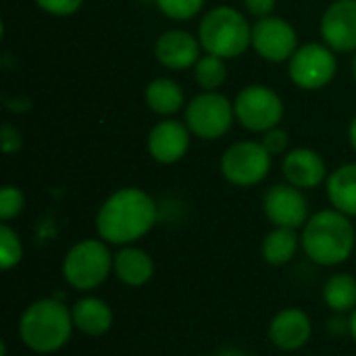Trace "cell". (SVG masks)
<instances>
[{"instance_id":"cell-1","label":"cell","mask_w":356,"mask_h":356,"mask_svg":"<svg viewBox=\"0 0 356 356\" xmlns=\"http://www.w3.org/2000/svg\"><path fill=\"white\" fill-rule=\"evenodd\" d=\"M159 219L154 198L140 188L113 192L96 213V234L106 244L129 246L152 232Z\"/></svg>"},{"instance_id":"cell-2","label":"cell","mask_w":356,"mask_h":356,"mask_svg":"<svg viewBox=\"0 0 356 356\" xmlns=\"http://www.w3.org/2000/svg\"><path fill=\"white\" fill-rule=\"evenodd\" d=\"M300 242L311 263L319 267H340L355 252V225L348 215L336 209H323L309 217Z\"/></svg>"},{"instance_id":"cell-3","label":"cell","mask_w":356,"mask_h":356,"mask_svg":"<svg viewBox=\"0 0 356 356\" xmlns=\"http://www.w3.org/2000/svg\"><path fill=\"white\" fill-rule=\"evenodd\" d=\"M19 340L35 355H54L75 332L71 307L58 298H40L25 307L19 319Z\"/></svg>"},{"instance_id":"cell-4","label":"cell","mask_w":356,"mask_h":356,"mask_svg":"<svg viewBox=\"0 0 356 356\" xmlns=\"http://www.w3.org/2000/svg\"><path fill=\"white\" fill-rule=\"evenodd\" d=\"M115 254L102 238H86L75 242L60 263L65 284L75 292L98 290L113 275Z\"/></svg>"},{"instance_id":"cell-5","label":"cell","mask_w":356,"mask_h":356,"mask_svg":"<svg viewBox=\"0 0 356 356\" xmlns=\"http://www.w3.org/2000/svg\"><path fill=\"white\" fill-rule=\"evenodd\" d=\"M198 33L202 48L221 58H236L252 44V29L246 17L232 6L209 10L200 21Z\"/></svg>"},{"instance_id":"cell-6","label":"cell","mask_w":356,"mask_h":356,"mask_svg":"<svg viewBox=\"0 0 356 356\" xmlns=\"http://www.w3.org/2000/svg\"><path fill=\"white\" fill-rule=\"evenodd\" d=\"M271 171V154L263 142H238L232 144L221 156L223 177L238 186L250 188L261 184Z\"/></svg>"},{"instance_id":"cell-7","label":"cell","mask_w":356,"mask_h":356,"mask_svg":"<svg viewBox=\"0 0 356 356\" xmlns=\"http://www.w3.org/2000/svg\"><path fill=\"white\" fill-rule=\"evenodd\" d=\"M232 102L217 92H204L190 100L186 108L188 129L202 140H217L225 136L234 121Z\"/></svg>"},{"instance_id":"cell-8","label":"cell","mask_w":356,"mask_h":356,"mask_svg":"<svg viewBox=\"0 0 356 356\" xmlns=\"http://www.w3.org/2000/svg\"><path fill=\"white\" fill-rule=\"evenodd\" d=\"M234 111L238 121L246 129L269 131L282 121L284 102L273 90L265 86H248L238 94L234 102Z\"/></svg>"},{"instance_id":"cell-9","label":"cell","mask_w":356,"mask_h":356,"mask_svg":"<svg viewBox=\"0 0 356 356\" xmlns=\"http://www.w3.org/2000/svg\"><path fill=\"white\" fill-rule=\"evenodd\" d=\"M338 71L334 50L325 44H305L290 58V79L302 90L325 88Z\"/></svg>"},{"instance_id":"cell-10","label":"cell","mask_w":356,"mask_h":356,"mask_svg":"<svg viewBox=\"0 0 356 356\" xmlns=\"http://www.w3.org/2000/svg\"><path fill=\"white\" fill-rule=\"evenodd\" d=\"M263 211L275 227L298 229L309 221V200L292 184H275L263 196Z\"/></svg>"},{"instance_id":"cell-11","label":"cell","mask_w":356,"mask_h":356,"mask_svg":"<svg viewBox=\"0 0 356 356\" xmlns=\"http://www.w3.org/2000/svg\"><path fill=\"white\" fill-rule=\"evenodd\" d=\"M252 46L263 58L282 63L298 50V38L288 21L269 15L252 27Z\"/></svg>"},{"instance_id":"cell-12","label":"cell","mask_w":356,"mask_h":356,"mask_svg":"<svg viewBox=\"0 0 356 356\" xmlns=\"http://www.w3.org/2000/svg\"><path fill=\"white\" fill-rule=\"evenodd\" d=\"M269 342L282 353H296L305 348L313 338V321L307 311L298 307H286L273 315L267 327Z\"/></svg>"},{"instance_id":"cell-13","label":"cell","mask_w":356,"mask_h":356,"mask_svg":"<svg viewBox=\"0 0 356 356\" xmlns=\"http://www.w3.org/2000/svg\"><path fill=\"white\" fill-rule=\"evenodd\" d=\"M321 35L336 52L356 50V0H336L321 19Z\"/></svg>"},{"instance_id":"cell-14","label":"cell","mask_w":356,"mask_h":356,"mask_svg":"<svg viewBox=\"0 0 356 356\" xmlns=\"http://www.w3.org/2000/svg\"><path fill=\"white\" fill-rule=\"evenodd\" d=\"M188 146H190V129L175 119H165L156 123L148 136V152L156 163L163 165H173L179 159H184Z\"/></svg>"},{"instance_id":"cell-15","label":"cell","mask_w":356,"mask_h":356,"mask_svg":"<svg viewBox=\"0 0 356 356\" xmlns=\"http://www.w3.org/2000/svg\"><path fill=\"white\" fill-rule=\"evenodd\" d=\"M71 317L75 332L88 336V338H102L113 330L115 323V313L111 305L92 294H83L71 305Z\"/></svg>"},{"instance_id":"cell-16","label":"cell","mask_w":356,"mask_h":356,"mask_svg":"<svg viewBox=\"0 0 356 356\" xmlns=\"http://www.w3.org/2000/svg\"><path fill=\"white\" fill-rule=\"evenodd\" d=\"M200 46L198 40L181 29L165 31L156 44H154V54L159 63L167 69L181 71L188 67H194L200 58Z\"/></svg>"},{"instance_id":"cell-17","label":"cell","mask_w":356,"mask_h":356,"mask_svg":"<svg viewBox=\"0 0 356 356\" xmlns=\"http://www.w3.org/2000/svg\"><path fill=\"white\" fill-rule=\"evenodd\" d=\"M282 171H284V177L288 179V184H292L300 190L317 188L327 177L325 161L321 159V154H317L311 148L290 150L284 159Z\"/></svg>"},{"instance_id":"cell-18","label":"cell","mask_w":356,"mask_h":356,"mask_svg":"<svg viewBox=\"0 0 356 356\" xmlns=\"http://www.w3.org/2000/svg\"><path fill=\"white\" fill-rule=\"evenodd\" d=\"M113 275L127 288H144L154 277V259L140 246H119L113 261Z\"/></svg>"},{"instance_id":"cell-19","label":"cell","mask_w":356,"mask_h":356,"mask_svg":"<svg viewBox=\"0 0 356 356\" xmlns=\"http://www.w3.org/2000/svg\"><path fill=\"white\" fill-rule=\"evenodd\" d=\"M302 248V242L296 229L290 227H273L261 244V257L271 267H284L292 263Z\"/></svg>"},{"instance_id":"cell-20","label":"cell","mask_w":356,"mask_h":356,"mask_svg":"<svg viewBox=\"0 0 356 356\" xmlns=\"http://www.w3.org/2000/svg\"><path fill=\"white\" fill-rule=\"evenodd\" d=\"M332 209L356 217V163L338 167L325 184Z\"/></svg>"},{"instance_id":"cell-21","label":"cell","mask_w":356,"mask_h":356,"mask_svg":"<svg viewBox=\"0 0 356 356\" xmlns=\"http://www.w3.org/2000/svg\"><path fill=\"white\" fill-rule=\"evenodd\" d=\"M321 296L334 315H350L356 309V277L346 271L330 275L323 284Z\"/></svg>"},{"instance_id":"cell-22","label":"cell","mask_w":356,"mask_h":356,"mask_svg":"<svg viewBox=\"0 0 356 356\" xmlns=\"http://www.w3.org/2000/svg\"><path fill=\"white\" fill-rule=\"evenodd\" d=\"M146 104L159 115H173L184 106V90L167 77H159L146 88Z\"/></svg>"},{"instance_id":"cell-23","label":"cell","mask_w":356,"mask_h":356,"mask_svg":"<svg viewBox=\"0 0 356 356\" xmlns=\"http://www.w3.org/2000/svg\"><path fill=\"white\" fill-rule=\"evenodd\" d=\"M194 77L200 88H204L207 92H215L219 86L225 83L227 67L221 56L207 54V56H200L198 63L194 65Z\"/></svg>"},{"instance_id":"cell-24","label":"cell","mask_w":356,"mask_h":356,"mask_svg":"<svg viewBox=\"0 0 356 356\" xmlns=\"http://www.w3.org/2000/svg\"><path fill=\"white\" fill-rule=\"evenodd\" d=\"M25 248L21 242V236L6 223L0 225V267L2 271L15 269L23 261Z\"/></svg>"},{"instance_id":"cell-25","label":"cell","mask_w":356,"mask_h":356,"mask_svg":"<svg viewBox=\"0 0 356 356\" xmlns=\"http://www.w3.org/2000/svg\"><path fill=\"white\" fill-rule=\"evenodd\" d=\"M25 209V196L15 186H4L0 190V219L2 223H8L17 219Z\"/></svg>"},{"instance_id":"cell-26","label":"cell","mask_w":356,"mask_h":356,"mask_svg":"<svg viewBox=\"0 0 356 356\" xmlns=\"http://www.w3.org/2000/svg\"><path fill=\"white\" fill-rule=\"evenodd\" d=\"M156 4L167 17L175 21H186L200 13V8L204 6V0H156Z\"/></svg>"},{"instance_id":"cell-27","label":"cell","mask_w":356,"mask_h":356,"mask_svg":"<svg viewBox=\"0 0 356 356\" xmlns=\"http://www.w3.org/2000/svg\"><path fill=\"white\" fill-rule=\"evenodd\" d=\"M35 2H38V6L42 10H46L50 15H56V17L73 15L83 4V0H35Z\"/></svg>"},{"instance_id":"cell-28","label":"cell","mask_w":356,"mask_h":356,"mask_svg":"<svg viewBox=\"0 0 356 356\" xmlns=\"http://www.w3.org/2000/svg\"><path fill=\"white\" fill-rule=\"evenodd\" d=\"M263 146L269 150V154H282L288 148V134L284 129H269L265 131Z\"/></svg>"},{"instance_id":"cell-29","label":"cell","mask_w":356,"mask_h":356,"mask_svg":"<svg viewBox=\"0 0 356 356\" xmlns=\"http://www.w3.org/2000/svg\"><path fill=\"white\" fill-rule=\"evenodd\" d=\"M19 148H21L19 131L10 125H2V150L10 154V152H17Z\"/></svg>"},{"instance_id":"cell-30","label":"cell","mask_w":356,"mask_h":356,"mask_svg":"<svg viewBox=\"0 0 356 356\" xmlns=\"http://www.w3.org/2000/svg\"><path fill=\"white\" fill-rule=\"evenodd\" d=\"M246 10L254 17H269L275 8V0H244Z\"/></svg>"},{"instance_id":"cell-31","label":"cell","mask_w":356,"mask_h":356,"mask_svg":"<svg viewBox=\"0 0 356 356\" xmlns=\"http://www.w3.org/2000/svg\"><path fill=\"white\" fill-rule=\"evenodd\" d=\"M215 356H250L246 350H242V348H236V346H225V348H221L219 353Z\"/></svg>"},{"instance_id":"cell-32","label":"cell","mask_w":356,"mask_h":356,"mask_svg":"<svg viewBox=\"0 0 356 356\" xmlns=\"http://www.w3.org/2000/svg\"><path fill=\"white\" fill-rule=\"evenodd\" d=\"M348 334H350V338L356 342V309L348 315Z\"/></svg>"},{"instance_id":"cell-33","label":"cell","mask_w":356,"mask_h":356,"mask_svg":"<svg viewBox=\"0 0 356 356\" xmlns=\"http://www.w3.org/2000/svg\"><path fill=\"white\" fill-rule=\"evenodd\" d=\"M348 136H350V144L355 146V150H356V117H355V121L350 123V129H348Z\"/></svg>"},{"instance_id":"cell-34","label":"cell","mask_w":356,"mask_h":356,"mask_svg":"<svg viewBox=\"0 0 356 356\" xmlns=\"http://www.w3.org/2000/svg\"><path fill=\"white\" fill-rule=\"evenodd\" d=\"M353 73H355V79H356V54H355V58H353Z\"/></svg>"}]
</instances>
